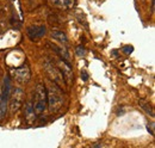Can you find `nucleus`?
<instances>
[{
  "mask_svg": "<svg viewBox=\"0 0 155 148\" xmlns=\"http://www.w3.org/2000/svg\"><path fill=\"white\" fill-rule=\"evenodd\" d=\"M32 108L35 116L42 115L47 109V89L44 84L38 82L34 90V100H32Z\"/></svg>",
  "mask_w": 155,
  "mask_h": 148,
  "instance_id": "nucleus-1",
  "label": "nucleus"
},
{
  "mask_svg": "<svg viewBox=\"0 0 155 148\" xmlns=\"http://www.w3.org/2000/svg\"><path fill=\"white\" fill-rule=\"evenodd\" d=\"M47 103L49 106V111L51 113H55L62 109L63 106V97L61 94V91L55 84H51L47 91Z\"/></svg>",
  "mask_w": 155,
  "mask_h": 148,
  "instance_id": "nucleus-2",
  "label": "nucleus"
},
{
  "mask_svg": "<svg viewBox=\"0 0 155 148\" xmlns=\"http://www.w3.org/2000/svg\"><path fill=\"white\" fill-rule=\"evenodd\" d=\"M43 68H44L47 75L49 76V79L53 81V84H55L58 89H63V87L67 86V84H66V81H64V79H63V76H62V74L60 72V69H58V66H56L53 61H50V60H44V62H43Z\"/></svg>",
  "mask_w": 155,
  "mask_h": 148,
  "instance_id": "nucleus-3",
  "label": "nucleus"
},
{
  "mask_svg": "<svg viewBox=\"0 0 155 148\" xmlns=\"http://www.w3.org/2000/svg\"><path fill=\"white\" fill-rule=\"evenodd\" d=\"M24 91L21 87H15L10 93V110L12 113H16L24 103Z\"/></svg>",
  "mask_w": 155,
  "mask_h": 148,
  "instance_id": "nucleus-4",
  "label": "nucleus"
},
{
  "mask_svg": "<svg viewBox=\"0 0 155 148\" xmlns=\"http://www.w3.org/2000/svg\"><path fill=\"white\" fill-rule=\"evenodd\" d=\"M55 65L58 66V68L60 69V72L62 74L66 84H71L73 81V79H74V74H73V69H72L71 65L66 60H63L61 57H58V60H56Z\"/></svg>",
  "mask_w": 155,
  "mask_h": 148,
  "instance_id": "nucleus-5",
  "label": "nucleus"
},
{
  "mask_svg": "<svg viewBox=\"0 0 155 148\" xmlns=\"http://www.w3.org/2000/svg\"><path fill=\"white\" fill-rule=\"evenodd\" d=\"M12 75L15 78V80L18 82V84H26L30 81V78H31V72L29 69V67L26 65H21L20 67L13 69Z\"/></svg>",
  "mask_w": 155,
  "mask_h": 148,
  "instance_id": "nucleus-6",
  "label": "nucleus"
},
{
  "mask_svg": "<svg viewBox=\"0 0 155 148\" xmlns=\"http://www.w3.org/2000/svg\"><path fill=\"white\" fill-rule=\"evenodd\" d=\"M47 32V29L44 25H31L26 29V34H28V37L31 39V41H36V39H39L45 35Z\"/></svg>",
  "mask_w": 155,
  "mask_h": 148,
  "instance_id": "nucleus-7",
  "label": "nucleus"
},
{
  "mask_svg": "<svg viewBox=\"0 0 155 148\" xmlns=\"http://www.w3.org/2000/svg\"><path fill=\"white\" fill-rule=\"evenodd\" d=\"M10 93H11V78L10 75H6L2 82V87H1V100L7 103L10 98Z\"/></svg>",
  "mask_w": 155,
  "mask_h": 148,
  "instance_id": "nucleus-8",
  "label": "nucleus"
},
{
  "mask_svg": "<svg viewBox=\"0 0 155 148\" xmlns=\"http://www.w3.org/2000/svg\"><path fill=\"white\" fill-rule=\"evenodd\" d=\"M51 4L61 10H69L75 5V0H51Z\"/></svg>",
  "mask_w": 155,
  "mask_h": 148,
  "instance_id": "nucleus-9",
  "label": "nucleus"
},
{
  "mask_svg": "<svg viewBox=\"0 0 155 148\" xmlns=\"http://www.w3.org/2000/svg\"><path fill=\"white\" fill-rule=\"evenodd\" d=\"M50 36H51V38H54L55 41H58L60 43H67L68 42V37L66 35V32L58 30V29H53L51 32H50Z\"/></svg>",
  "mask_w": 155,
  "mask_h": 148,
  "instance_id": "nucleus-10",
  "label": "nucleus"
},
{
  "mask_svg": "<svg viewBox=\"0 0 155 148\" xmlns=\"http://www.w3.org/2000/svg\"><path fill=\"white\" fill-rule=\"evenodd\" d=\"M138 105L144 110L146 113H148V115H150L152 117H154V111H153V108H152V105H150L148 102H146V100L141 99V100H138Z\"/></svg>",
  "mask_w": 155,
  "mask_h": 148,
  "instance_id": "nucleus-11",
  "label": "nucleus"
},
{
  "mask_svg": "<svg viewBox=\"0 0 155 148\" xmlns=\"http://www.w3.org/2000/svg\"><path fill=\"white\" fill-rule=\"evenodd\" d=\"M25 110H26L25 112H26V116H28V117L35 116V113H34V108H32V100H29V102H28Z\"/></svg>",
  "mask_w": 155,
  "mask_h": 148,
  "instance_id": "nucleus-12",
  "label": "nucleus"
},
{
  "mask_svg": "<svg viewBox=\"0 0 155 148\" xmlns=\"http://www.w3.org/2000/svg\"><path fill=\"white\" fill-rule=\"evenodd\" d=\"M6 102H1V104H0V121H2L4 119V117H5V115H6Z\"/></svg>",
  "mask_w": 155,
  "mask_h": 148,
  "instance_id": "nucleus-13",
  "label": "nucleus"
},
{
  "mask_svg": "<svg viewBox=\"0 0 155 148\" xmlns=\"http://www.w3.org/2000/svg\"><path fill=\"white\" fill-rule=\"evenodd\" d=\"M75 52H77L78 56H84V55H85V52H86V50H85V48H84L82 45H79Z\"/></svg>",
  "mask_w": 155,
  "mask_h": 148,
  "instance_id": "nucleus-14",
  "label": "nucleus"
},
{
  "mask_svg": "<svg viewBox=\"0 0 155 148\" xmlns=\"http://www.w3.org/2000/svg\"><path fill=\"white\" fill-rule=\"evenodd\" d=\"M133 50H134V48H133V47H130V45H127V47H124V48H123V53H124V54H127V55H128V54H131V53H133Z\"/></svg>",
  "mask_w": 155,
  "mask_h": 148,
  "instance_id": "nucleus-15",
  "label": "nucleus"
},
{
  "mask_svg": "<svg viewBox=\"0 0 155 148\" xmlns=\"http://www.w3.org/2000/svg\"><path fill=\"white\" fill-rule=\"evenodd\" d=\"M81 79H82V81H87V79H88V74L86 73L85 71L81 72Z\"/></svg>",
  "mask_w": 155,
  "mask_h": 148,
  "instance_id": "nucleus-16",
  "label": "nucleus"
},
{
  "mask_svg": "<svg viewBox=\"0 0 155 148\" xmlns=\"http://www.w3.org/2000/svg\"><path fill=\"white\" fill-rule=\"evenodd\" d=\"M153 128H154V123L152 122V123H150V129H149V127H148V131H150L152 135H154V130H153Z\"/></svg>",
  "mask_w": 155,
  "mask_h": 148,
  "instance_id": "nucleus-17",
  "label": "nucleus"
},
{
  "mask_svg": "<svg viewBox=\"0 0 155 148\" xmlns=\"http://www.w3.org/2000/svg\"><path fill=\"white\" fill-rule=\"evenodd\" d=\"M92 148H101V145H100V143H94V145L92 146Z\"/></svg>",
  "mask_w": 155,
  "mask_h": 148,
  "instance_id": "nucleus-18",
  "label": "nucleus"
},
{
  "mask_svg": "<svg viewBox=\"0 0 155 148\" xmlns=\"http://www.w3.org/2000/svg\"><path fill=\"white\" fill-rule=\"evenodd\" d=\"M1 102L2 100H1V89H0V104H1Z\"/></svg>",
  "mask_w": 155,
  "mask_h": 148,
  "instance_id": "nucleus-19",
  "label": "nucleus"
}]
</instances>
